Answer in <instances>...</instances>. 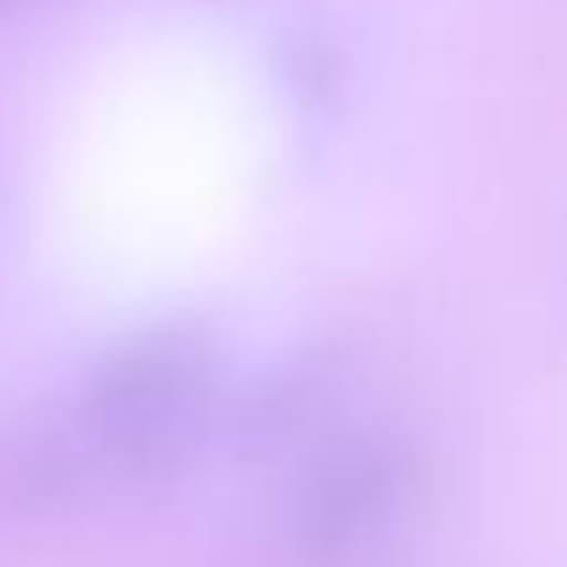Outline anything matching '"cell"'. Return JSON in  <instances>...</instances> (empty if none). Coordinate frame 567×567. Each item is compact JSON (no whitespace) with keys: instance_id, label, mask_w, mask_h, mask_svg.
<instances>
[{"instance_id":"obj_2","label":"cell","mask_w":567,"mask_h":567,"mask_svg":"<svg viewBox=\"0 0 567 567\" xmlns=\"http://www.w3.org/2000/svg\"><path fill=\"white\" fill-rule=\"evenodd\" d=\"M390 484H395V456H390V451H357V456L334 462V467L318 478L312 523H318L323 534H351L362 517H373V512L390 501Z\"/></svg>"},{"instance_id":"obj_3","label":"cell","mask_w":567,"mask_h":567,"mask_svg":"<svg viewBox=\"0 0 567 567\" xmlns=\"http://www.w3.org/2000/svg\"><path fill=\"white\" fill-rule=\"evenodd\" d=\"M12 7H18V0H0V12H12Z\"/></svg>"},{"instance_id":"obj_1","label":"cell","mask_w":567,"mask_h":567,"mask_svg":"<svg viewBox=\"0 0 567 567\" xmlns=\"http://www.w3.org/2000/svg\"><path fill=\"white\" fill-rule=\"evenodd\" d=\"M206 390H212V362L200 340L167 329L117 351L101 368L84 417H90V434L112 456L156 462V456H173L195 434L206 412Z\"/></svg>"}]
</instances>
